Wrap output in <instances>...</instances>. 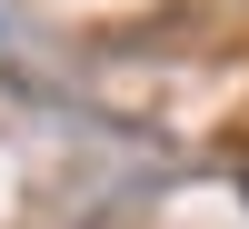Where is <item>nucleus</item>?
<instances>
[{
    "mask_svg": "<svg viewBox=\"0 0 249 229\" xmlns=\"http://www.w3.org/2000/svg\"><path fill=\"white\" fill-rule=\"evenodd\" d=\"M239 190H249V170H239Z\"/></svg>",
    "mask_w": 249,
    "mask_h": 229,
    "instance_id": "nucleus-1",
    "label": "nucleus"
}]
</instances>
